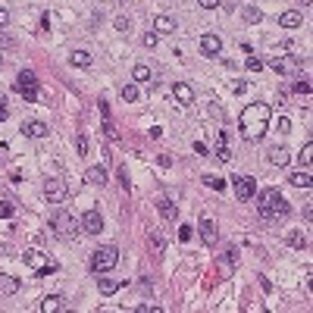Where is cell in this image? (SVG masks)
Returning <instances> with one entry per match:
<instances>
[{
	"mask_svg": "<svg viewBox=\"0 0 313 313\" xmlns=\"http://www.w3.org/2000/svg\"><path fill=\"white\" fill-rule=\"evenodd\" d=\"M269 116H272V107L263 103V100H254L241 110L238 116V125H241V138L245 141H260L269 128Z\"/></svg>",
	"mask_w": 313,
	"mask_h": 313,
	"instance_id": "cell-1",
	"label": "cell"
},
{
	"mask_svg": "<svg viewBox=\"0 0 313 313\" xmlns=\"http://www.w3.org/2000/svg\"><path fill=\"white\" fill-rule=\"evenodd\" d=\"M254 197H257V213H260V219H282V216H288V204H285V197L275 188H263L260 194H254Z\"/></svg>",
	"mask_w": 313,
	"mask_h": 313,
	"instance_id": "cell-2",
	"label": "cell"
},
{
	"mask_svg": "<svg viewBox=\"0 0 313 313\" xmlns=\"http://www.w3.org/2000/svg\"><path fill=\"white\" fill-rule=\"evenodd\" d=\"M79 229H82V226H79V219L72 216V213H66V210H60L57 216L50 219V232L57 235L60 241H72V238L79 235Z\"/></svg>",
	"mask_w": 313,
	"mask_h": 313,
	"instance_id": "cell-3",
	"label": "cell"
},
{
	"mask_svg": "<svg viewBox=\"0 0 313 313\" xmlns=\"http://www.w3.org/2000/svg\"><path fill=\"white\" fill-rule=\"evenodd\" d=\"M116 263H119V248L116 245H103V248H97L91 254V269L94 272H110Z\"/></svg>",
	"mask_w": 313,
	"mask_h": 313,
	"instance_id": "cell-4",
	"label": "cell"
},
{
	"mask_svg": "<svg viewBox=\"0 0 313 313\" xmlns=\"http://www.w3.org/2000/svg\"><path fill=\"white\" fill-rule=\"evenodd\" d=\"M22 260H25V266H31V269H34V275H50V272H57V263L47 260L41 251H25V254H22Z\"/></svg>",
	"mask_w": 313,
	"mask_h": 313,
	"instance_id": "cell-5",
	"label": "cell"
},
{
	"mask_svg": "<svg viewBox=\"0 0 313 313\" xmlns=\"http://www.w3.org/2000/svg\"><path fill=\"white\" fill-rule=\"evenodd\" d=\"M16 91L25 97V100H38V76L31 69H22L19 79H16Z\"/></svg>",
	"mask_w": 313,
	"mask_h": 313,
	"instance_id": "cell-6",
	"label": "cell"
},
{
	"mask_svg": "<svg viewBox=\"0 0 313 313\" xmlns=\"http://www.w3.org/2000/svg\"><path fill=\"white\" fill-rule=\"evenodd\" d=\"M269 66L279 72V76H298L301 72V60L294 57V53H282V57H272Z\"/></svg>",
	"mask_w": 313,
	"mask_h": 313,
	"instance_id": "cell-7",
	"label": "cell"
},
{
	"mask_svg": "<svg viewBox=\"0 0 313 313\" xmlns=\"http://www.w3.org/2000/svg\"><path fill=\"white\" fill-rule=\"evenodd\" d=\"M44 197L50 200V204H63V200H66V182L60 176H50L44 182Z\"/></svg>",
	"mask_w": 313,
	"mask_h": 313,
	"instance_id": "cell-8",
	"label": "cell"
},
{
	"mask_svg": "<svg viewBox=\"0 0 313 313\" xmlns=\"http://www.w3.org/2000/svg\"><path fill=\"white\" fill-rule=\"evenodd\" d=\"M79 226H82V232H88V235H100V229H103L100 210H85L82 219H79Z\"/></svg>",
	"mask_w": 313,
	"mask_h": 313,
	"instance_id": "cell-9",
	"label": "cell"
},
{
	"mask_svg": "<svg viewBox=\"0 0 313 313\" xmlns=\"http://www.w3.org/2000/svg\"><path fill=\"white\" fill-rule=\"evenodd\" d=\"M235 194H238V200H254V194H257L254 176H235Z\"/></svg>",
	"mask_w": 313,
	"mask_h": 313,
	"instance_id": "cell-10",
	"label": "cell"
},
{
	"mask_svg": "<svg viewBox=\"0 0 313 313\" xmlns=\"http://www.w3.org/2000/svg\"><path fill=\"white\" fill-rule=\"evenodd\" d=\"M219 50H223V41L216 34H200V53L204 57H219Z\"/></svg>",
	"mask_w": 313,
	"mask_h": 313,
	"instance_id": "cell-11",
	"label": "cell"
},
{
	"mask_svg": "<svg viewBox=\"0 0 313 313\" xmlns=\"http://www.w3.org/2000/svg\"><path fill=\"white\" fill-rule=\"evenodd\" d=\"M22 135H25V138H47V135H50V125H44V122H38V119H31V122L22 125Z\"/></svg>",
	"mask_w": 313,
	"mask_h": 313,
	"instance_id": "cell-12",
	"label": "cell"
},
{
	"mask_svg": "<svg viewBox=\"0 0 313 313\" xmlns=\"http://www.w3.org/2000/svg\"><path fill=\"white\" fill-rule=\"evenodd\" d=\"M200 238H204V245H207V248H213V245H216L219 229H216L213 219H204V223H200Z\"/></svg>",
	"mask_w": 313,
	"mask_h": 313,
	"instance_id": "cell-13",
	"label": "cell"
},
{
	"mask_svg": "<svg viewBox=\"0 0 313 313\" xmlns=\"http://www.w3.org/2000/svg\"><path fill=\"white\" fill-rule=\"evenodd\" d=\"M41 310H44V313H63V310H69V307H66V301L60 298V294H47V298L41 301Z\"/></svg>",
	"mask_w": 313,
	"mask_h": 313,
	"instance_id": "cell-14",
	"label": "cell"
},
{
	"mask_svg": "<svg viewBox=\"0 0 313 313\" xmlns=\"http://www.w3.org/2000/svg\"><path fill=\"white\" fill-rule=\"evenodd\" d=\"M279 25H282V28H301V25H304V16H301L298 10H285V13L279 16Z\"/></svg>",
	"mask_w": 313,
	"mask_h": 313,
	"instance_id": "cell-15",
	"label": "cell"
},
{
	"mask_svg": "<svg viewBox=\"0 0 313 313\" xmlns=\"http://www.w3.org/2000/svg\"><path fill=\"white\" fill-rule=\"evenodd\" d=\"M157 210L163 213V219H166V223H176V204H172L166 194H160V197H157Z\"/></svg>",
	"mask_w": 313,
	"mask_h": 313,
	"instance_id": "cell-16",
	"label": "cell"
},
{
	"mask_svg": "<svg viewBox=\"0 0 313 313\" xmlns=\"http://www.w3.org/2000/svg\"><path fill=\"white\" fill-rule=\"evenodd\" d=\"M172 94L179 97V103H194V88L185 85V82H176L172 85Z\"/></svg>",
	"mask_w": 313,
	"mask_h": 313,
	"instance_id": "cell-17",
	"label": "cell"
},
{
	"mask_svg": "<svg viewBox=\"0 0 313 313\" xmlns=\"http://www.w3.org/2000/svg\"><path fill=\"white\" fill-rule=\"evenodd\" d=\"M288 160H291L288 147H272V151H269V163H272V166H288Z\"/></svg>",
	"mask_w": 313,
	"mask_h": 313,
	"instance_id": "cell-18",
	"label": "cell"
},
{
	"mask_svg": "<svg viewBox=\"0 0 313 313\" xmlns=\"http://www.w3.org/2000/svg\"><path fill=\"white\" fill-rule=\"evenodd\" d=\"M85 182H88V185H103V182H107V169L103 166H91L85 172Z\"/></svg>",
	"mask_w": 313,
	"mask_h": 313,
	"instance_id": "cell-19",
	"label": "cell"
},
{
	"mask_svg": "<svg viewBox=\"0 0 313 313\" xmlns=\"http://www.w3.org/2000/svg\"><path fill=\"white\" fill-rule=\"evenodd\" d=\"M154 31H157V34H172V31H176V22L169 19V16H157V19H154Z\"/></svg>",
	"mask_w": 313,
	"mask_h": 313,
	"instance_id": "cell-20",
	"label": "cell"
},
{
	"mask_svg": "<svg viewBox=\"0 0 313 313\" xmlns=\"http://www.w3.org/2000/svg\"><path fill=\"white\" fill-rule=\"evenodd\" d=\"M97 288H100V294H116L119 288H122V282H116V279H97Z\"/></svg>",
	"mask_w": 313,
	"mask_h": 313,
	"instance_id": "cell-21",
	"label": "cell"
},
{
	"mask_svg": "<svg viewBox=\"0 0 313 313\" xmlns=\"http://www.w3.org/2000/svg\"><path fill=\"white\" fill-rule=\"evenodd\" d=\"M219 163H229L232 160V151H229V141H226V132H219V151H216Z\"/></svg>",
	"mask_w": 313,
	"mask_h": 313,
	"instance_id": "cell-22",
	"label": "cell"
},
{
	"mask_svg": "<svg viewBox=\"0 0 313 313\" xmlns=\"http://www.w3.org/2000/svg\"><path fill=\"white\" fill-rule=\"evenodd\" d=\"M69 63H72V66H91V63H94V57H91L88 50H76V53L69 57Z\"/></svg>",
	"mask_w": 313,
	"mask_h": 313,
	"instance_id": "cell-23",
	"label": "cell"
},
{
	"mask_svg": "<svg viewBox=\"0 0 313 313\" xmlns=\"http://www.w3.org/2000/svg\"><path fill=\"white\" fill-rule=\"evenodd\" d=\"M0 285H4L7 294H16V291H19V279H13V275H7V272H0Z\"/></svg>",
	"mask_w": 313,
	"mask_h": 313,
	"instance_id": "cell-24",
	"label": "cell"
},
{
	"mask_svg": "<svg viewBox=\"0 0 313 313\" xmlns=\"http://www.w3.org/2000/svg\"><path fill=\"white\" fill-rule=\"evenodd\" d=\"M291 185H294V188H310L313 179H310V172H294V176H291Z\"/></svg>",
	"mask_w": 313,
	"mask_h": 313,
	"instance_id": "cell-25",
	"label": "cell"
},
{
	"mask_svg": "<svg viewBox=\"0 0 313 313\" xmlns=\"http://www.w3.org/2000/svg\"><path fill=\"white\" fill-rule=\"evenodd\" d=\"M138 97H141V94H138V85H135V82H132V85H122V100H125V103H135Z\"/></svg>",
	"mask_w": 313,
	"mask_h": 313,
	"instance_id": "cell-26",
	"label": "cell"
},
{
	"mask_svg": "<svg viewBox=\"0 0 313 313\" xmlns=\"http://www.w3.org/2000/svg\"><path fill=\"white\" fill-rule=\"evenodd\" d=\"M103 132H107V138H113V141H119V128L113 125V119H110V113L103 116Z\"/></svg>",
	"mask_w": 313,
	"mask_h": 313,
	"instance_id": "cell-27",
	"label": "cell"
},
{
	"mask_svg": "<svg viewBox=\"0 0 313 313\" xmlns=\"http://www.w3.org/2000/svg\"><path fill=\"white\" fill-rule=\"evenodd\" d=\"M204 185L213 191H226V179H216V176H204Z\"/></svg>",
	"mask_w": 313,
	"mask_h": 313,
	"instance_id": "cell-28",
	"label": "cell"
},
{
	"mask_svg": "<svg viewBox=\"0 0 313 313\" xmlns=\"http://www.w3.org/2000/svg\"><path fill=\"white\" fill-rule=\"evenodd\" d=\"M132 79L135 82H151V69H147V66H135L132 69Z\"/></svg>",
	"mask_w": 313,
	"mask_h": 313,
	"instance_id": "cell-29",
	"label": "cell"
},
{
	"mask_svg": "<svg viewBox=\"0 0 313 313\" xmlns=\"http://www.w3.org/2000/svg\"><path fill=\"white\" fill-rule=\"evenodd\" d=\"M116 31H132V19H128V16H116Z\"/></svg>",
	"mask_w": 313,
	"mask_h": 313,
	"instance_id": "cell-30",
	"label": "cell"
},
{
	"mask_svg": "<svg viewBox=\"0 0 313 313\" xmlns=\"http://www.w3.org/2000/svg\"><path fill=\"white\" fill-rule=\"evenodd\" d=\"M288 245H291V248H304V245H307V238H304L301 232H291V235H288Z\"/></svg>",
	"mask_w": 313,
	"mask_h": 313,
	"instance_id": "cell-31",
	"label": "cell"
},
{
	"mask_svg": "<svg viewBox=\"0 0 313 313\" xmlns=\"http://www.w3.org/2000/svg\"><path fill=\"white\" fill-rule=\"evenodd\" d=\"M245 19H248V22H260V19H263V13L257 10V7H248V10H245Z\"/></svg>",
	"mask_w": 313,
	"mask_h": 313,
	"instance_id": "cell-32",
	"label": "cell"
},
{
	"mask_svg": "<svg viewBox=\"0 0 313 313\" xmlns=\"http://www.w3.org/2000/svg\"><path fill=\"white\" fill-rule=\"evenodd\" d=\"M76 154H79V157L88 154V138H85V135H76Z\"/></svg>",
	"mask_w": 313,
	"mask_h": 313,
	"instance_id": "cell-33",
	"label": "cell"
},
{
	"mask_svg": "<svg viewBox=\"0 0 313 313\" xmlns=\"http://www.w3.org/2000/svg\"><path fill=\"white\" fill-rule=\"evenodd\" d=\"M245 66H248V72H260V69H263V60L248 57V60H245Z\"/></svg>",
	"mask_w": 313,
	"mask_h": 313,
	"instance_id": "cell-34",
	"label": "cell"
},
{
	"mask_svg": "<svg viewBox=\"0 0 313 313\" xmlns=\"http://www.w3.org/2000/svg\"><path fill=\"white\" fill-rule=\"evenodd\" d=\"M13 213H16V207L10 204V200H0V216H4V219H10Z\"/></svg>",
	"mask_w": 313,
	"mask_h": 313,
	"instance_id": "cell-35",
	"label": "cell"
},
{
	"mask_svg": "<svg viewBox=\"0 0 313 313\" xmlns=\"http://www.w3.org/2000/svg\"><path fill=\"white\" fill-rule=\"evenodd\" d=\"M301 160H304V163H310V160H313V141H304V151H301Z\"/></svg>",
	"mask_w": 313,
	"mask_h": 313,
	"instance_id": "cell-36",
	"label": "cell"
},
{
	"mask_svg": "<svg viewBox=\"0 0 313 313\" xmlns=\"http://www.w3.org/2000/svg\"><path fill=\"white\" fill-rule=\"evenodd\" d=\"M191 235H194L191 226H182V229H179V238H182V241H191Z\"/></svg>",
	"mask_w": 313,
	"mask_h": 313,
	"instance_id": "cell-37",
	"label": "cell"
},
{
	"mask_svg": "<svg viewBox=\"0 0 313 313\" xmlns=\"http://www.w3.org/2000/svg\"><path fill=\"white\" fill-rule=\"evenodd\" d=\"M275 128H279V132H291V119H275Z\"/></svg>",
	"mask_w": 313,
	"mask_h": 313,
	"instance_id": "cell-38",
	"label": "cell"
},
{
	"mask_svg": "<svg viewBox=\"0 0 313 313\" xmlns=\"http://www.w3.org/2000/svg\"><path fill=\"white\" fill-rule=\"evenodd\" d=\"M144 47H157V31H147L144 34Z\"/></svg>",
	"mask_w": 313,
	"mask_h": 313,
	"instance_id": "cell-39",
	"label": "cell"
},
{
	"mask_svg": "<svg viewBox=\"0 0 313 313\" xmlns=\"http://www.w3.org/2000/svg\"><path fill=\"white\" fill-rule=\"evenodd\" d=\"M294 94H310V82H298L294 85Z\"/></svg>",
	"mask_w": 313,
	"mask_h": 313,
	"instance_id": "cell-40",
	"label": "cell"
},
{
	"mask_svg": "<svg viewBox=\"0 0 313 313\" xmlns=\"http://www.w3.org/2000/svg\"><path fill=\"white\" fill-rule=\"evenodd\" d=\"M4 25H10V10L0 7V28H4Z\"/></svg>",
	"mask_w": 313,
	"mask_h": 313,
	"instance_id": "cell-41",
	"label": "cell"
},
{
	"mask_svg": "<svg viewBox=\"0 0 313 313\" xmlns=\"http://www.w3.org/2000/svg\"><path fill=\"white\" fill-rule=\"evenodd\" d=\"M194 154L197 157H207V144L204 141H194Z\"/></svg>",
	"mask_w": 313,
	"mask_h": 313,
	"instance_id": "cell-42",
	"label": "cell"
},
{
	"mask_svg": "<svg viewBox=\"0 0 313 313\" xmlns=\"http://www.w3.org/2000/svg\"><path fill=\"white\" fill-rule=\"evenodd\" d=\"M151 245H154V251H163V238H160V235H157V232H154V235H151Z\"/></svg>",
	"mask_w": 313,
	"mask_h": 313,
	"instance_id": "cell-43",
	"label": "cell"
},
{
	"mask_svg": "<svg viewBox=\"0 0 313 313\" xmlns=\"http://www.w3.org/2000/svg\"><path fill=\"white\" fill-rule=\"evenodd\" d=\"M200 7H204V10H216L219 0H200Z\"/></svg>",
	"mask_w": 313,
	"mask_h": 313,
	"instance_id": "cell-44",
	"label": "cell"
},
{
	"mask_svg": "<svg viewBox=\"0 0 313 313\" xmlns=\"http://www.w3.org/2000/svg\"><path fill=\"white\" fill-rule=\"evenodd\" d=\"M7 116H10V110H7V107H4V103H0V122H4V119H7Z\"/></svg>",
	"mask_w": 313,
	"mask_h": 313,
	"instance_id": "cell-45",
	"label": "cell"
},
{
	"mask_svg": "<svg viewBox=\"0 0 313 313\" xmlns=\"http://www.w3.org/2000/svg\"><path fill=\"white\" fill-rule=\"evenodd\" d=\"M7 298V291H4V285H0V301H4Z\"/></svg>",
	"mask_w": 313,
	"mask_h": 313,
	"instance_id": "cell-46",
	"label": "cell"
},
{
	"mask_svg": "<svg viewBox=\"0 0 313 313\" xmlns=\"http://www.w3.org/2000/svg\"><path fill=\"white\" fill-rule=\"evenodd\" d=\"M301 4H310V0H301Z\"/></svg>",
	"mask_w": 313,
	"mask_h": 313,
	"instance_id": "cell-47",
	"label": "cell"
},
{
	"mask_svg": "<svg viewBox=\"0 0 313 313\" xmlns=\"http://www.w3.org/2000/svg\"><path fill=\"white\" fill-rule=\"evenodd\" d=\"M0 103H4V94H0Z\"/></svg>",
	"mask_w": 313,
	"mask_h": 313,
	"instance_id": "cell-48",
	"label": "cell"
},
{
	"mask_svg": "<svg viewBox=\"0 0 313 313\" xmlns=\"http://www.w3.org/2000/svg\"><path fill=\"white\" fill-rule=\"evenodd\" d=\"M0 63H4V57H0Z\"/></svg>",
	"mask_w": 313,
	"mask_h": 313,
	"instance_id": "cell-49",
	"label": "cell"
}]
</instances>
